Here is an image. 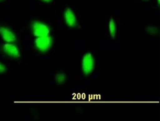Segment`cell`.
Returning <instances> with one entry per match:
<instances>
[{
    "instance_id": "obj_1",
    "label": "cell",
    "mask_w": 160,
    "mask_h": 121,
    "mask_svg": "<svg viewBox=\"0 0 160 121\" xmlns=\"http://www.w3.org/2000/svg\"><path fill=\"white\" fill-rule=\"evenodd\" d=\"M82 71L84 75L88 76L93 71L95 68V59L91 53L88 52L84 54L81 63Z\"/></svg>"
},
{
    "instance_id": "obj_2",
    "label": "cell",
    "mask_w": 160,
    "mask_h": 121,
    "mask_svg": "<svg viewBox=\"0 0 160 121\" xmlns=\"http://www.w3.org/2000/svg\"><path fill=\"white\" fill-rule=\"evenodd\" d=\"M32 30L35 37H42L50 35V30L49 27L44 22L40 21H34L32 23Z\"/></svg>"
},
{
    "instance_id": "obj_3",
    "label": "cell",
    "mask_w": 160,
    "mask_h": 121,
    "mask_svg": "<svg viewBox=\"0 0 160 121\" xmlns=\"http://www.w3.org/2000/svg\"><path fill=\"white\" fill-rule=\"evenodd\" d=\"M36 49L42 53H46L52 45V38L51 36L37 37L34 40Z\"/></svg>"
},
{
    "instance_id": "obj_4",
    "label": "cell",
    "mask_w": 160,
    "mask_h": 121,
    "mask_svg": "<svg viewBox=\"0 0 160 121\" xmlns=\"http://www.w3.org/2000/svg\"><path fill=\"white\" fill-rule=\"evenodd\" d=\"M0 36L7 43H12L17 40V37L14 32L8 27L0 26Z\"/></svg>"
},
{
    "instance_id": "obj_5",
    "label": "cell",
    "mask_w": 160,
    "mask_h": 121,
    "mask_svg": "<svg viewBox=\"0 0 160 121\" xmlns=\"http://www.w3.org/2000/svg\"><path fill=\"white\" fill-rule=\"evenodd\" d=\"M64 20L66 25L70 28H73L77 25L76 15L71 8H66L64 12Z\"/></svg>"
},
{
    "instance_id": "obj_6",
    "label": "cell",
    "mask_w": 160,
    "mask_h": 121,
    "mask_svg": "<svg viewBox=\"0 0 160 121\" xmlns=\"http://www.w3.org/2000/svg\"><path fill=\"white\" fill-rule=\"evenodd\" d=\"M3 51L9 57L18 59L21 57V53L18 46L13 43H6L3 46Z\"/></svg>"
},
{
    "instance_id": "obj_7",
    "label": "cell",
    "mask_w": 160,
    "mask_h": 121,
    "mask_svg": "<svg viewBox=\"0 0 160 121\" xmlns=\"http://www.w3.org/2000/svg\"><path fill=\"white\" fill-rule=\"evenodd\" d=\"M109 34L111 36V38L112 39H115L117 34V28H116L115 22L112 18H111L109 20Z\"/></svg>"
},
{
    "instance_id": "obj_8",
    "label": "cell",
    "mask_w": 160,
    "mask_h": 121,
    "mask_svg": "<svg viewBox=\"0 0 160 121\" xmlns=\"http://www.w3.org/2000/svg\"><path fill=\"white\" fill-rule=\"evenodd\" d=\"M54 80L56 83L59 86H62L64 84V83L67 81V75L65 73L60 72L56 74L54 77Z\"/></svg>"
},
{
    "instance_id": "obj_9",
    "label": "cell",
    "mask_w": 160,
    "mask_h": 121,
    "mask_svg": "<svg viewBox=\"0 0 160 121\" xmlns=\"http://www.w3.org/2000/svg\"><path fill=\"white\" fill-rule=\"evenodd\" d=\"M8 70V67L3 63L0 62V75L6 73Z\"/></svg>"
},
{
    "instance_id": "obj_10",
    "label": "cell",
    "mask_w": 160,
    "mask_h": 121,
    "mask_svg": "<svg viewBox=\"0 0 160 121\" xmlns=\"http://www.w3.org/2000/svg\"><path fill=\"white\" fill-rule=\"evenodd\" d=\"M147 31L148 32H149L150 34H156V32H157V29L156 28L154 27H149Z\"/></svg>"
},
{
    "instance_id": "obj_11",
    "label": "cell",
    "mask_w": 160,
    "mask_h": 121,
    "mask_svg": "<svg viewBox=\"0 0 160 121\" xmlns=\"http://www.w3.org/2000/svg\"><path fill=\"white\" fill-rule=\"evenodd\" d=\"M40 1L42 2H43V3H49L52 1V0H40Z\"/></svg>"
},
{
    "instance_id": "obj_12",
    "label": "cell",
    "mask_w": 160,
    "mask_h": 121,
    "mask_svg": "<svg viewBox=\"0 0 160 121\" xmlns=\"http://www.w3.org/2000/svg\"><path fill=\"white\" fill-rule=\"evenodd\" d=\"M8 1V0H0V4H2L5 2H6Z\"/></svg>"
},
{
    "instance_id": "obj_13",
    "label": "cell",
    "mask_w": 160,
    "mask_h": 121,
    "mask_svg": "<svg viewBox=\"0 0 160 121\" xmlns=\"http://www.w3.org/2000/svg\"><path fill=\"white\" fill-rule=\"evenodd\" d=\"M158 3H159V2H160V0H158Z\"/></svg>"
}]
</instances>
